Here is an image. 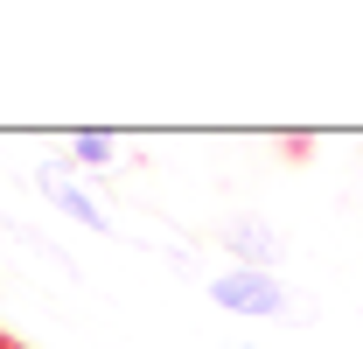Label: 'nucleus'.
Returning a JSON list of instances; mask_svg holds the SVG:
<instances>
[{
    "label": "nucleus",
    "instance_id": "nucleus-1",
    "mask_svg": "<svg viewBox=\"0 0 363 349\" xmlns=\"http://www.w3.org/2000/svg\"><path fill=\"white\" fill-rule=\"evenodd\" d=\"M203 294L224 307V314H245V321H272V314L294 307L286 279H279V272H259V265H224V272H210Z\"/></svg>",
    "mask_w": 363,
    "mask_h": 349
},
{
    "label": "nucleus",
    "instance_id": "nucleus-2",
    "mask_svg": "<svg viewBox=\"0 0 363 349\" xmlns=\"http://www.w3.org/2000/svg\"><path fill=\"white\" fill-rule=\"evenodd\" d=\"M35 189H43V196H49V203H56L70 223H77V231H91V238H112V217H105V210H98V203H91V196H84V189H77L63 168H56V161H43V168H35Z\"/></svg>",
    "mask_w": 363,
    "mask_h": 349
},
{
    "label": "nucleus",
    "instance_id": "nucleus-3",
    "mask_svg": "<svg viewBox=\"0 0 363 349\" xmlns=\"http://www.w3.org/2000/svg\"><path fill=\"white\" fill-rule=\"evenodd\" d=\"M224 252L238 265H259V272H279V259H286V238H279V231H266V223L259 217H238L224 231Z\"/></svg>",
    "mask_w": 363,
    "mask_h": 349
},
{
    "label": "nucleus",
    "instance_id": "nucleus-4",
    "mask_svg": "<svg viewBox=\"0 0 363 349\" xmlns=\"http://www.w3.org/2000/svg\"><path fill=\"white\" fill-rule=\"evenodd\" d=\"M70 154H77V168H112L119 161V140L112 133H70Z\"/></svg>",
    "mask_w": 363,
    "mask_h": 349
},
{
    "label": "nucleus",
    "instance_id": "nucleus-5",
    "mask_svg": "<svg viewBox=\"0 0 363 349\" xmlns=\"http://www.w3.org/2000/svg\"><path fill=\"white\" fill-rule=\"evenodd\" d=\"M230 349H252V343H230Z\"/></svg>",
    "mask_w": 363,
    "mask_h": 349
}]
</instances>
